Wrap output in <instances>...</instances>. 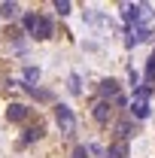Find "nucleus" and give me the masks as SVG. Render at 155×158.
Returning a JSON list of instances; mask_svg holds the SVG:
<instances>
[{
    "label": "nucleus",
    "instance_id": "8",
    "mask_svg": "<svg viewBox=\"0 0 155 158\" xmlns=\"http://www.w3.org/2000/svg\"><path fill=\"white\" fill-rule=\"evenodd\" d=\"M94 118L100 122V125H107V122L113 118V106H110L107 100H97L94 103Z\"/></svg>",
    "mask_w": 155,
    "mask_h": 158
},
{
    "label": "nucleus",
    "instance_id": "6",
    "mask_svg": "<svg viewBox=\"0 0 155 158\" xmlns=\"http://www.w3.org/2000/svg\"><path fill=\"white\" fill-rule=\"evenodd\" d=\"M149 40H152V31H149V27H131V31H128V40H125V46L134 49V46L149 43Z\"/></svg>",
    "mask_w": 155,
    "mask_h": 158
},
{
    "label": "nucleus",
    "instance_id": "18",
    "mask_svg": "<svg viewBox=\"0 0 155 158\" xmlns=\"http://www.w3.org/2000/svg\"><path fill=\"white\" fill-rule=\"evenodd\" d=\"M146 70H149V79H152V82H155V55H152V58H149V64H146Z\"/></svg>",
    "mask_w": 155,
    "mask_h": 158
},
{
    "label": "nucleus",
    "instance_id": "4",
    "mask_svg": "<svg viewBox=\"0 0 155 158\" xmlns=\"http://www.w3.org/2000/svg\"><path fill=\"white\" fill-rule=\"evenodd\" d=\"M55 122H58V128H61V134L64 137H70L73 131H76V116H73V110L70 106H55Z\"/></svg>",
    "mask_w": 155,
    "mask_h": 158
},
{
    "label": "nucleus",
    "instance_id": "9",
    "mask_svg": "<svg viewBox=\"0 0 155 158\" xmlns=\"http://www.w3.org/2000/svg\"><path fill=\"white\" fill-rule=\"evenodd\" d=\"M6 118H9V122H24V118H27V106H24V103H9V106H6Z\"/></svg>",
    "mask_w": 155,
    "mask_h": 158
},
{
    "label": "nucleus",
    "instance_id": "17",
    "mask_svg": "<svg viewBox=\"0 0 155 158\" xmlns=\"http://www.w3.org/2000/svg\"><path fill=\"white\" fill-rule=\"evenodd\" d=\"M73 158H88V149H85V146H76V149H73Z\"/></svg>",
    "mask_w": 155,
    "mask_h": 158
},
{
    "label": "nucleus",
    "instance_id": "5",
    "mask_svg": "<svg viewBox=\"0 0 155 158\" xmlns=\"http://www.w3.org/2000/svg\"><path fill=\"white\" fill-rule=\"evenodd\" d=\"M100 94L110 98V100H107L110 106H125V94L119 91V82H116V79H103V82H100Z\"/></svg>",
    "mask_w": 155,
    "mask_h": 158
},
{
    "label": "nucleus",
    "instance_id": "10",
    "mask_svg": "<svg viewBox=\"0 0 155 158\" xmlns=\"http://www.w3.org/2000/svg\"><path fill=\"white\" fill-rule=\"evenodd\" d=\"M103 158H128V143H125V140L113 143V146L103 152Z\"/></svg>",
    "mask_w": 155,
    "mask_h": 158
},
{
    "label": "nucleus",
    "instance_id": "12",
    "mask_svg": "<svg viewBox=\"0 0 155 158\" xmlns=\"http://www.w3.org/2000/svg\"><path fill=\"white\" fill-rule=\"evenodd\" d=\"M37 79H40L37 67H24V85H31V82H37Z\"/></svg>",
    "mask_w": 155,
    "mask_h": 158
},
{
    "label": "nucleus",
    "instance_id": "11",
    "mask_svg": "<svg viewBox=\"0 0 155 158\" xmlns=\"http://www.w3.org/2000/svg\"><path fill=\"white\" fill-rule=\"evenodd\" d=\"M0 15H6V19H19V15H21V6H19V3H3V6H0Z\"/></svg>",
    "mask_w": 155,
    "mask_h": 158
},
{
    "label": "nucleus",
    "instance_id": "3",
    "mask_svg": "<svg viewBox=\"0 0 155 158\" xmlns=\"http://www.w3.org/2000/svg\"><path fill=\"white\" fill-rule=\"evenodd\" d=\"M149 94H152V88H149V85H140V88H134L131 116H137V118H146V116H149Z\"/></svg>",
    "mask_w": 155,
    "mask_h": 158
},
{
    "label": "nucleus",
    "instance_id": "13",
    "mask_svg": "<svg viewBox=\"0 0 155 158\" xmlns=\"http://www.w3.org/2000/svg\"><path fill=\"white\" fill-rule=\"evenodd\" d=\"M40 137H43V128H40V125H37V128H27V131H24V140H27V143H31V140H40Z\"/></svg>",
    "mask_w": 155,
    "mask_h": 158
},
{
    "label": "nucleus",
    "instance_id": "16",
    "mask_svg": "<svg viewBox=\"0 0 155 158\" xmlns=\"http://www.w3.org/2000/svg\"><path fill=\"white\" fill-rule=\"evenodd\" d=\"M67 88H70V91H73V94H79V91H82V88H79V76H76V73H73V76H70V85H67Z\"/></svg>",
    "mask_w": 155,
    "mask_h": 158
},
{
    "label": "nucleus",
    "instance_id": "15",
    "mask_svg": "<svg viewBox=\"0 0 155 158\" xmlns=\"http://www.w3.org/2000/svg\"><path fill=\"white\" fill-rule=\"evenodd\" d=\"M55 9H58L61 15H67L70 12V0H55Z\"/></svg>",
    "mask_w": 155,
    "mask_h": 158
},
{
    "label": "nucleus",
    "instance_id": "2",
    "mask_svg": "<svg viewBox=\"0 0 155 158\" xmlns=\"http://www.w3.org/2000/svg\"><path fill=\"white\" fill-rule=\"evenodd\" d=\"M24 27H27V34L37 40H49L52 37V21L46 19V15H24Z\"/></svg>",
    "mask_w": 155,
    "mask_h": 158
},
{
    "label": "nucleus",
    "instance_id": "1",
    "mask_svg": "<svg viewBox=\"0 0 155 158\" xmlns=\"http://www.w3.org/2000/svg\"><path fill=\"white\" fill-rule=\"evenodd\" d=\"M122 9H125V21H128L131 27H149V21H152V15H155L149 3H125Z\"/></svg>",
    "mask_w": 155,
    "mask_h": 158
},
{
    "label": "nucleus",
    "instance_id": "14",
    "mask_svg": "<svg viewBox=\"0 0 155 158\" xmlns=\"http://www.w3.org/2000/svg\"><path fill=\"white\" fill-rule=\"evenodd\" d=\"M116 134H119L122 140H125V137H131V125H128V122H119V125H116Z\"/></svg>",
    "mask_w": 155,
    "mask_h": 158
},
{
    "label": "nucleus",
    "instance_id": "7",
    "mask_svg": "<svg viewBox=\"0 0 155 158\" xmlns=\"http://www.w3.org/2000/svg\"><path fill=\"white\" fill-rule=\"evenodd\" d=\"M85 21H88V24H94V27H100V31H107V34L113 31V21L107 19L103 12H97V9H85Z\"/></svg>",
    "mask_w": 155,
    "mask_h": 158
}]
</instances>
